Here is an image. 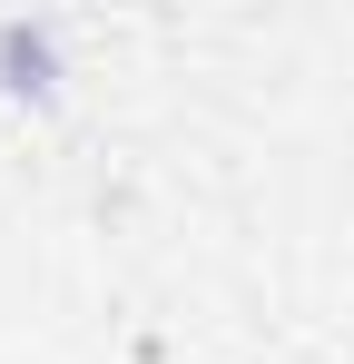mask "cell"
<instances>
[{
    "label": "cell",
    "mask_w": 354,
    "mask_h": 364,
    "mask_svg": "<svg viewBox=\"0 0 354 364\" xmlns=\"http://www.w3.org/2000/svg\"><path fill=\"white\" fill-rule=\"evenodd\" d=\"M69 60H59V20H0V99L20 109H50Z\"/></svg>",
    "instance_id": "cell-1"
}]
</instances>
